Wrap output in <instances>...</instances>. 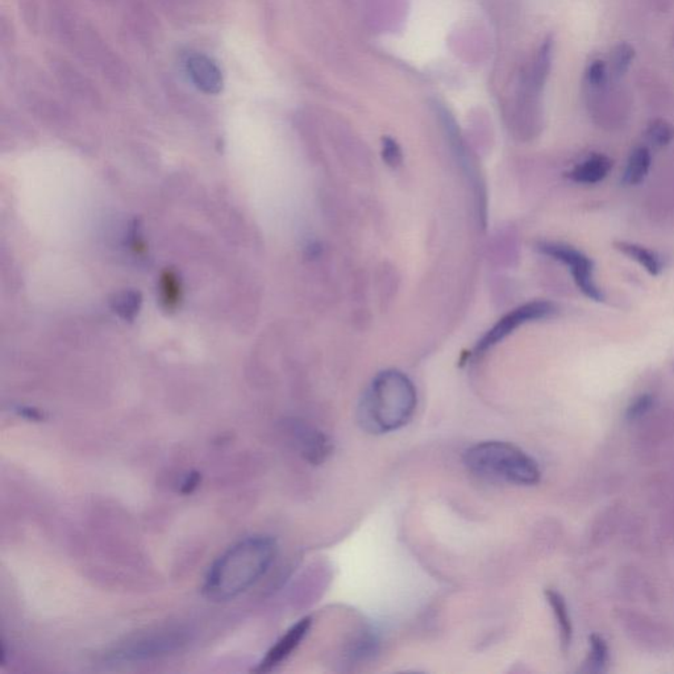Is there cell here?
<instances>
[{
  "mask_svg": "<svg viewBox=\"0 0 674 674\" xmlns=\"http://www.w3.org/2000/svg\"><path fill=\"white\" fill-rule=\"evenodd\" d=\"M467 469L485 478L533 486L542 478L539 465L530 455L504 441H482L464 455Z\"/></svg>",
  "mask_w": 674,
  "mask_h": 674,
  "instance_id": "3957f363",
  "label": "cell"
},
{
  "mask_svg": "<svg viewBox=\"0 0 674 674\" xmlns=\"http://www.w3.org/2000/svg\"><path fill=\"white\" fill-rule=\"evenodd\" d=\"M277 556L275 540L264 534L246 537L226 549L203 583V594L215 602L235 600L269 571Z\"/></svg>",
  "mask_w": 674,
  "mask_h": 674,
  "instance_id": "6da1fadb",
  "label": "cell"
},
{
  "mask_svg": "<svg viewBox=\"0 0 674 674\" xmlns=\"http://www.w3.org/2000/svg\"><path fill=\"white\" fill-rule=\"evenodd\" d=\"M540 251L544 255H551L554 260L562 261L563 264L571 267L572 275L576 281L578 289L588 298L595 302L603 299L602 293L598 289L592 280V264L583 253L569 246L557 243H543L539 246Z\"/></svg>",
  "mask_w": 674,
  "mask_h": 674,
  "instance_id": "5b68a950",
  "label": "cell"
},
{
  "mask_svg": "<svg viewBox=\"0 0 674 674\" xmlns=\"http://www.w3.org/2000/svg\"><path fill=\"white\" fill-rule=\"evenodd\" d=\"M545 598H547L554 619H556L557 629H559L560 644L563 652H568L569 648L573 641V624H572L571 614H569L568 604L562 592L556 589L545 590Z\"/></svg>",
  "mask_w": 674,
  "mask_h": 674,
  "instance_id": "30bf717a",
  "label": "cell"
},
{
  "mask_svg": "<svg viewBox=\"0 0 674 674\" xmlns=\"http://www.w3.org/2000/svg\"><path fill=\"white\" fill-rule=\"evenodd\" d=\"M200 482V476L197 475V473H188V476H186L185 478H183L182 484H181V493L183 494H191L194 492V490L197 489V485H199Z\"/></svg>",
  "mask_w": 674,
  "mask_h": 674,
  "instance_id": "44dd1931",
  "label": "cell"
},
{
  "mask_svg": "<svg viewBox=\"0 0 674 674\" xmlns=\"http://www.w3.org/2000/svg\"><path fill=\"white\" fill-rule=\"evenodd\" d=\"M650 162H652V156H650V149L646 147L636 148L627 162L623 182L630 186L643 182L650 171Z\"/></svg>",
  "mask_w": 674,
  "mask_h": 674,
  "instance_id": "7c38bea8",
  "label": "cell"
},
{
  "mask_svg": "<svg viewBox=\"0 0 674 674\" xmlns=\"http://www.w3.org/2000/svg\"><path fill=\"white\" fill-rule=\"evenodd\" d=\"M293 432H294L299 450L310 464L324 463L332 452V444H331L330 438L319 429L304 426V424H296L293 427Z\"/></svg>",
  "mask_w": 674,
  "mask_h": 674,
  "instance_id": "9c48e42d",
  "label": "cell"
},
{
  "mask_svg": "<svg viewBox=\"0 0 674 674\" xmlns=\"http://www.w3.org/2000/svg\"><path fill=\"white\" fill-rule=\"evenodd\" d=\"M554 306L551 302L534 301L530 303L523 304L518 309L511 311L505 315L489 332L479 340L477 348L479 351H485L498 344L499 342L511 335L514 331L518 330L520 325L530 323V322L539 321V319L547 318L554 313Z\"/></svg>",
  "mask_w": 674,
  "mask_h": 674,
  "instance_id": "277c9868",
  "label": "cell"
},
{
  "mask_svg": "<svg viewBox=\"0 0 674 674\" xmlns=\"http://www.w3.org/2000/svg\"><path fill=\"white\" fill-rule=\"evenodd\" d=\"M162 292H164L165 302L168 306L171 307L178 302L179 287L177 278L174 277L171 273H167L164 277V284H162Z\"/></svg>",
  "mask_w": 674,
  "mask_h": 674,
  "instance_id": "ffe728a7",
  "label": "cell"
},
{
  "mask_svg": "<svg viewBox=\"0 0 674 674\" xmlns=\"http://www.w3.org/2000/svg\"><path fill=\"white\" fill-rule=\"evenodd\" d=\"M417 403V390L406 374L398 371H382L362 398L360 424L373 435L397 431L414 417Z\"/></svg>",
  "mask_w": 674,
  "mask_h": 674,
  "instance_id": "7a4b0ae2",
  "label": "cell"
},
{
  "mask_svg": "<svg viewBox=\"0 0 674 674\" xmlns=\"http://www.w3.org/2000/svg\"><path fill=\"white\" fill-rule=\"evenodd\" d=\"M589 643V656L585 661L586 672H606L607 665H609L610 659V650L609 646H607V641L604 640L602 636L594 633V635L590 636Z\"/></svg>",
  "mask_w": 674,
  "mask_h": 674,
  "instance_id": "5bb4252c",
  "label": "cell"
},
{
  "mask_svg": "<svg viewBox=\"0 0 674 674\" xmlns=\"http://www.w3.org/2000/svg\"><path fill=\"white\" fill-rule=\"evenodd\" d=\"M607 80H609V72H607L606 63L601 60L592 63L588 72H586L588 86L592 87V90H600L607 83Z\"/></svg>",
  "mask_w": 674,
  "mask_h": 674,
  "instance_id": "ac0fdd59",
  "label": "cell"
},
{
  "mask_svg": "<svg viewBox=\"0 0 674 674\" xmlns=\"http://www.w3.org/2000/svg\"><path fill=\"white\" fill-rule=\"evenodd\" d=\"M552 46H554V40H545L542 49H540L539 54H537L536 61H534L533 72V86L534 90L542 89L544 86L545 80H547L549 66H551Z\"/></svg>",
  "mask_w": 674,
  "mask_h": 674,
  "instance_id": "9a60e30c",
  "label": "cell"
},
{
  "mask_svg": "<svg viewBox=\"0 0 674 674\" xmlns=\"http://www.w3.org/2000/svg\"><path fill=\"white\" fill-rule=\"evenodd\" d=\"M311 624H313V619L311 618H303L296 621L294 626L287 630L280 640L267 650L265 658L257 665L255 672H270V670L277 668L286 659H289L296 648L299 647V644L306 638L307 632L310 631Z\"/></svg>",
  "mask_w": 674,
  "mask_h": 674,
  "instance_id": "52a82bcc",
  "label": "cell"
},
{
  "mask_svg": "<svg viewBox=\"0 0 674 674\" xmlns=\"http://www.w3.org/2000/svg\"><path fill=\"white\" fill-rule=\"evenodd\" d=\"M647 139L650 144L655 147L662 148L667 147L668 144L673 141L674 139V127L668 121L659 120L652 121L647 128Z\"/></svg>",
  "mask_w": 674,
  "mask_h": 674,
  "instance_id": "e0dca14e",
  "label": "cell"
},
{
  "mask_svg": "<svg viewBox=\"0 0 674 674\" xmlns=\"http://www.w3.org/2000/svg\"><path fill=\"white\" fill-rule=\"evenodd\" d=\"M635 57V49L630 43H621L612 49L611 74L615 80L623 77Z\"/></svg>",
  "mask_w": 674,
  "mask_h": 674,
  "instance_id": "2e32d148",
  "label": "cell"
},
{
  "mask_svg": "<svg viewBox=\"0 0 674 674\" xmlns=\"http://www.w3.org/2000/svg\"><path fill=\"white\" fill-rule=\"evenodd\" d=\"M612 161L609 157L597 155L590 157L583 164L578 165L569 173V177L574 182L586 183V185H594L603 181L609 171L611 170Z\"/></svg>",
  "mask_w": 674,
  "mask_h": 674,
  "instance_id": "8fae6325",
  "label": "cell"
},
{
  "mask_svg": "<svg viewBox=\"0 0 674 674\" xmlns=\"http://www.w3.org/2000/svg\"><path fill=\"white\" fill-rule=\"evenodd\" d=\"M615 248L624 255L631 257L636 263L640 264L644 266L650 274L658 275L661 272L662 265L660 258L655 255V253L648 251L644 246H638V244L626 243V241H619L615 243Z\"/></svg>",
  "mask_w": 674,
  "mask_h": 674,
  "instance_id": "4fadbf2b",
  "label": "cell"
},
{
  "mask_svg": "<svg viewBox=\"0 0 674 674\" xmlns=\"http://www.w3.org/2000/svg\"><path fill=\"white\" fill-rule=\"evenodd\" d=\"M182 644L181 633L178 635V633L174 632H159L156 635L144 636V638L128 644V646L121 648L118 653H115V656L118 659H123V660H141V659L168 655V652L176 650Z\"/></svg>",
  "mask_w": 674,
  "mask_h": 674,
  "instance_id": "8992f818",
  "label": "cell"
},
{
  "mask_svg": "<svg viewBox=\"0 0 674 674\" xmlns=\"http://www.w3.org/2000/svg\"><path fill=\"white\" fill-rule=\"evenodd\" d=\"M186 72L191 82L205 94L215 95L222 91L225 84L222 71L217 63L206 54L196 53L188 56L186 60Z\"/></svg>",
  "mask_w": 674,
  "mask_h": 674,
  "instance_id": "ba28073f",
  "label": "cell"
},
{
  "mask_svg": "<svg viewBox=\"0 0 674 674\" xmlns=\"http://www.w3.org/2000/svg\"><path fill=\"white\" fill-rule=\"evenodd\" d=\"M653 406V397L650 394L640 395L630 405L627 409V419L635 420L643 417Z\"/></svg>",
  "mask_w": 674,
  "mask_h": 674,
  "instance_id": "d6986e66",
  "label": "cell"
}]
</instances>
